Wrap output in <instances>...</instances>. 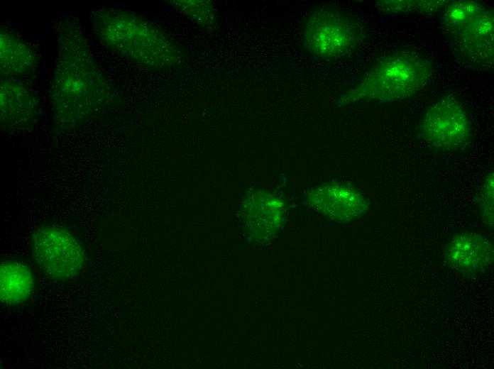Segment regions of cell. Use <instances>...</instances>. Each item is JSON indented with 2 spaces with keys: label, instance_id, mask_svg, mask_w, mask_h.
<instances>
[{
  "label": "cell",
  "instance_id": "6da1fadb",
  "mask_svg": "<svg viewBox=\"0 0 494 369\" xmlns=\"http://www.w3.org/2000/svg\"><path fill=\"white\" fill-rule=\"evenodd\" d=\"M56 28L58 55L50 96L55 127L66 132L97 116L117 93L92 57L77 20L63 18Z\"/></svg>",
  "mask_w": 494,
  "mask_h": 369
},
{
  "label": "cell",
  "instance_id": "7a4b0ae2",
  "mask_svg": "<svg viewBox=\"0 0 494 369\" xmlns=\"http://www.w3.org/2000/svg\"><path fill=\"white\" fill-rule=\"evenodd\" d=\"M89 18L102 45L139 65L164 72L185 64L180 47L159 27L134 13L104 8L90 11Z\"/></svg>",
  "mask_w": 494,
  "mask_h": 369
},
{
  "label": "cell",
  "instance_id": "3957f363",
  "mask_svg": "<svg viewBox=\"0 0 494 369\" xmlns=\"http://www.w3.org/2000/svg\"><path fill=\"white\" fill-rule=\"evenodd\" d=\"M432 76V65L422 54L409 49L394 50L378 58L337 103L344 106L358 101L402 100L422 91Z\"/></svg>",
  "mask_w": 494,
  "mask_h": 369
},
{
  "label": "cell",
  "instance_id": "277c9868",
  "mask_svg": "<svg viewBox=\"0 0 494 369\" xmlns=\"http://www.w3.org/2000/svg\"><path fill=\"white\" fill-rule=\"evenodd\" d=\"M305 48L313 56L336 60L354 53L364 43L363 27L343 11L323 7L314 11L303 30Z\"/></svg>",
  "mask_w": 494,
  "mask_h": 369
},
{
  "label": "cell",
  "instance_id": "5b68a950",
  "mask_svg": "<svg viewBox=\"0 0 494 369\" xmlns=\"http://www.w3.org/2000/svg\"><path fill=\"white\" fill-rule=\"evenodd\" d=\"M34 260L50 279L67 281L78 276L86 264V253L78 238L55 224L38 228L31 236Z\"/></svg>",
  "mask_w": 494,
  "mask_h": 369
},
{
  "label": "cell",
  "instance_id": "8992f818",
  "mask_svg": "<svg viewBox=\"0 0 494 369\" xmlns=\"http://www.w3.org/2000/svg\"><path fill=\"white\" fill-rule=\"evenodd\" d=\"M419 135L434 150L454 152L469 145L472 126L463 104L456 97L447 95L426 111L419 126Z\"/></svg>",
  "mask_w": 494,
  "mask_h": 369
},
{
  "label": "cell",
  "instance_id": "52a82bcc",
  "mask_svg": "<svg viewBox=\"0 0 494 369\" xmlns=\"http://www.w3.org/2000/svg\"><path fill=\"white\" fill-rule=\"evenodd\" d=\"M457 57L476 70H490L494 62V15L485 7L447 37Z\"/></svg>",
  "mask_w": 494,
  "mask_h": 369
},
{
  "label": "cell",
  "instance_id": "ba28073f",
  "mask_svg": "<svg viewBox=\"0 0 494 369\" xmlns=\"http://www.w3.org/2000/svg\"><path fill=\"white\" fill-rule=\"evenodd\" d=\"M493 255L491 241L475 232L454 235L444 250L446 263L455 270L468 275L487 270L493 264Z\"/></svg>",
  "mask_w": 494,
  "mask_h": 369
},
{
  "label": "cell",
  "instance_id": "9c48e42d",
  "mask_svg": "<svg viewBox=\"0 0 494 369\" xmlns=\"http://www.w3.org/2000/svg\"><path fill=\"white\" fill-rule=\"evenodd\" d=\"M39 117V106L35 95L19 81H0V121L5 128L28 131L34 128Z\"/></svg>",
  "mask_w": 494,
  "mask_h": 369
},
{
  "label": "cell",
  "instance_id": "30bf717a",
  "mask_svg": "<svg viewBox=\"0 0 494 369\" xmlns=\"http://www.w3.org/2000/svg\"><path fill=\"white\" fill-rule=\"evenodd\" d=\"M38 54L31 45L13 33L1 28V78L16 79L30 75L38 66Z\"/></svg>",
  "mask_w": 494,
  "mask_h": 369
},
{
  "label": "cell",
  "instance_id": "8fae6325",
  "mask_svg": "<svg viewBox=\"0 0 494 369\" xmlns=\"http://www.w3.org/2000/svg\"><path fill=\"white\" fill-rule=\"evenodd\" d=\"M35 290V277L26 264L4 260L0 265V299L7 306L23 304Z\"/></svg>",
  "mask_w": 494,
  "mask_h": 369
},
{
  "label": "cell",
  "instance_id": "7c38bea8",
  "mask_svg": "<svg viewBox=\"0 0 494 369\" xmlns=\"http://www.w3.org/2000/svg\"><path fill=\"white\" fill-rule=\"evenodd\" d=\"M485 5L473 0H449L443 8L441 25L446 37L454 34L477 16Z\"/></svg>",
  "mask_w": 494,
  "mask_h": 369
},
{
  "label": "cell",
  "instance_id": "4fadbf2b",
  "mask_svg": "<svg viewBox=\"0 0 494 369\" xmlns=\"http://www.w3.org/2000/svg\"><path fill=\"white\" fill-rule=\"evenodd\" d=\"M448 0H380L377 9L388 14L432 13L446 6Z\"/></svg>",
  "mask_w": 494,
  "mask_h": 369
},
{
  "label": "cell",
  "instance_id": "5bb4252c",
  "mask_svg": "<svg viewBox=\"0 0 494 369\" xmlns=\"http://www.w3.org/2000/svg\"><path fill=\"white\" fill-rule=\"evenodd\" d=\"M172 4L176 9L199 26L210 28L215 25L216 11L214 6L210 1L204 0H178L172 1Z\"/></svg>",
  "mask_w": 494,
  "mask_h": 369
},
{
  "label": "cell",
  "instance_id": "9a60e30c",
  "mask_svg": "<svg viewBox=\"0 0 494 369\" xmlns=\"http://www.w3.org/2000/svg\"><path fill=\"white\" fill-rule=\"evenodd\" d=\"M494 176L490 171L484 177L478 191L477 206L484 224L493 225Z\"/></svg>",
  "mask_w": 494,
  "mask_h": 369
}]
</instances>
